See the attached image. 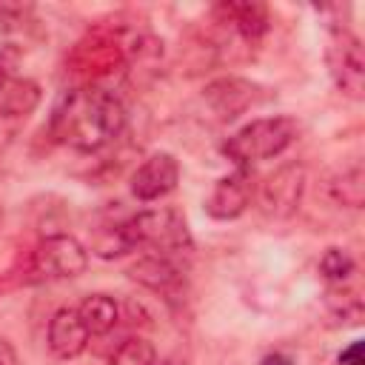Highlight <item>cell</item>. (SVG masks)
<instances>
[{"label": "cell", "mask_w": 365, "mask_h": 365, "mask_svg": "<svg viewBox=\"0 0 365 365\" xmlns=\"http://www.w3.org/2000/svg\"><path fill=\"white\" fill-rule=\"evenodd\" d=\"M131 279H137L140 285H145L154 294L163 297H177L185 285V268L177 257H165V254H143L131 268H128Z\"/></svg>", "instance_id": "52a82bcc"}, {"label": "cell", "mask_w": 365, "mask_h": 365, "mask_svg": "<svg viewBox=\"0 0 365 365\" xmlns=\"http://www.w3.org/2000/svg\"><path fill=\"white\" fill-rule=\"evenodd\" d=\"M77 314H80L88 336H106L120 322V302L108 294H88L77 305Z\"/></svg>", "instance_id": "4fadbf2b"}, {"label": "cell", "mask_w": 365, "mask_h": 365, "mask_svg": "<svg viewBox=\"0 0 365 365\" xmlns=\"http://www.w3.org/2000/svg\"><path fill=\"white\" fill-rule=\"evenodd\" d=\"M0 222H3V208H0Z\"/></svg>", "instance_id": "7402d4cb"}, {"label": "cell", "mask_w": 365, "mask_h": 365, "mask_svg": "<svg viewBox=\"0 0 365 365\" xmlns=\"http://www.w3.org/2000/svg\"><path fill=\"white\" fill-rule=\"evenodd\" d=\"M356 271V262L354 257L345 251V248H325V254L319 257V274L331 282V285H342L351 279V274Z\"/></svg>", "instance_id": "e0dca14e"}, {"label": "cell", "mask_w": 365, "mask_h": 365, "mask_svg": "<svg viewBox=\"0 0 365 365\" xmlns=\"http://www.w3.org/2000/svg\"><path fill=\"white\" fill-rule=\"evenodd\" d=\"M294 140H297V123L291 117H285V114L257 117V120L245 123L242 128H237L222 143V154L237 168L248 171L251 165H257L262 160L279 157Z\"/></svg>", "instance_id": "3957f363"}, {"label": "cell", "mask_w": 365, "mask_h": 365, "mask_svg": "<svg viewBox=\"0 0 365 365\" xmlns=\"http://www.w3.org/2000/svg\"><path fill=\"white\" fill-rule=\"evenodd\" d=\"M154 365H157V362H154ZM160 365H180V362H177V359H174V356H168V359H163V362H160Z\"/></svg>", "instance_id": "44dd1931"}, {"label": "cell", "mask_w": 365, "mask_h": 365, "mask_svg": "<svg viewBox=\"0 0 365 365\" xmlns=\"http://www.w3.org/2000/svg\"><path fill=\"white\" fill-rule=\"evenodd\" d=\"M251 202V177L248 171L237 168L234 174H225L214 182L211 194L205 197V214L211 220H237Z\"/></svg>", "instance_id": "9c48e42d"}, {"label": "cell", "mask_w": 365, "mask_h": 365, "mask_svg": "<svg viewBox=\"0 0 365 365\" xmlns=\"http://www.w3.org/2000/svg\"><path fill=\"white\" fill-rule=\"evenodd\" d=\"M259 365H297V362H294V356H288L282 351H274V354H265L259 359Z\"/></svg>", "instance_id": "ffe728a7"}, {"label": "cell", "mask_w": 365, "mask_h": 365, "mask_svg": "<svg viewBox=\"0 0 365 365\" xmlns=\"http://www.w3.org/2000/svg\"><path fill=\"white\" fill-rule=\"evenodd\" d=\"M40 106V86L14 74L11 63L0 54V117H26Z\"/></svg>", "instance_id": "8fae6325"}, {"label": "cell", "mask_w": 365, "mask_h": 365, "mask_svg": "<svg viewBox=\"0 0 365 365\" xmlns=\"http://www.w3.org/2000/svg\"><path fill=\"white\" fill-rule=\"evenodd\" d=\"M0 365H20L14 345L9 339H3V336H0Z\"/></svg>", "instance_id": "d6986e66"}, {"label": "cell", "mask_w": 365, "mask_h": 365, "mask_svg": "<svg viewBox=\"0 0 365 365\" xmlns=\"http://www.w3.org/2000/svg\"><path fill=\"white\" fill-rule=\"evenodd\" d=\"M125 128V108L120 97L103 86L66 88L51 106L48 134L74 151H100L111 145Z\"/></svg>", "instance_id": "6da1fadb"}, {"label": "cell", "mask_w": 365, "mask_h": 365, "mask_svg": "<svg viewBox=\"0 0 365 365\" xmlns=\"http://www.w3.org/2000/svg\"><path fill=\"white\" fill-rule=\"evenodd\" d=\"M220 11L225 14V23H231L248 43H257L268 31V9L259 3H228L220 6Z\"/></svg>", "instance_id": "5bb4252c"}, {"label": "cell", "mask_w": 365, "mask_h": 365, "mask_svg": "<svg viewBox=\"0 0 365 365\" xmlns=\"http://www.w3.org/2000/svg\"><path fill=\"white\" fill-rule=\"evenodd\" d=\"M257 100V86L242 77H220L205 86V103L220 120L240 117Z\"/></svg>", "instance_id": "7c38bea8"}, {"label": "cell", "mask_w": 365, "mask_h": 365, "mask_svg": "<svg viewBox=\"0 0 365 365\" xmlns=\"http://www.w3.org/2000/svg\"><path fill=\"white\" fill-rule=\"evenodd\" d=\"M325 57H328V71H331L336 88L342 94H348L351 100H362L365 97L362 40L354 31H348V29H336V31H331Z\"/></svg>", "instance_id": "5b68a950"}, {"label": "cell", "mask_w": 365, "mask_h": 365, "mask_svg": "<svg viewBox=\"0 0 365 365\" xmlns=\"http://www.w3.org/2000/svg\"><path fill=\"white\" fill-rule=\"evenodd\" d=\"M117 240L123 245V254L145 248L151 254H165V257H188L191 254V234L177 208H148L137 211L120 222H114Z\"/></svg>", "instance_id": "7a4b0ae2"}, {"label": "cell", "mask_w": 365, "mask_h": 365, "mask_svg": "<svg viewBox=\"0 0 365 365\" xmlns=\"http://www.w3.org/2000/svg\"><path fill=\"white\" fill-rule=\"evenodd\" d=\"M180 180V163L174 154L168 151H157L151 157H145L137 171L131 174V194L140 202H154L163 200L165 194H171L177 188Z\"/></svg>", "instance_id": "8992f818"}, {"label": "cell", "mask_w": 365, "mask_h": 365, "mask_svg": "<svg viewBox=\"0 0 365 365\" xmlns=\"http://www.w3.org/2000/svg\"><path fill=\"white\" fill-rule=\"evenodd\" d=\"M305 188V171L302 165H282L277 174H271L259 188V205L271 217H288L297 211L299 197Z\"/></svg>", "instance_id": "ba28073f"}, {"label": "cell", "mask_w": 365, "mask_h": 365, "mask_svg": "<svg viewBox=\"0 0 365 365\" xmlns=\"http://www.w3.org/2000/svg\"><path fill=\"white\" fill-rule=\"evenodd\" d=\"M339 365H365V362H362V342H359V339L351 342V345L339 354Z\"/></svg>", "instance_id": "ac0fdd59"}, {"label": "cell", "mask_w": 365, "mask_h": 365, "mask_svg": "<svg viewBox=\"0 0 365 365\" xmlns=\"http://www.w3.org/2000/svg\"><path fill=\"white\" fill-rule=\"evenodd\" d=\"M88 331L77 314V308H57L48 319V331H46V342L48 351L57 359H74L86 351L88 345Z\"/></svg>", "instance_id": "30bf717a"}, {"label": "cell", "mask_w": 365, "mask_h": 365, "mask_svg": "<svg viewBox=\"0 0 365 365\" xmlns=\"http://www.w3.org/2000/svg\"><path fill=\"white\" fill-rule=\"evenodd\" d=\"M88 268V251L71 234H48L37 242L29 259L31 282H57L80 277Z\"/></svg>", "instance_id": "277c9868"}, {"label": "cell", "mask_w": 365, "mask_h": 365, "mask_svg": "<svg viewBox=\"0 0 365 365\" xmlns=\"http://www.w3.org/2000/svg\"><path fill=\"white\" fill-rule=\"evenodd\" d=\"M334 202L339 205H348V208H362L365 202V174H362V165H351L345 168L342 174H336L328 185Z\"/></svg>", "instance_id": "9a60e30c"}, {"label": "cell", "mask_w": 365, "mask_h": 365, "mask_svg": "<svg viewBox=\"0 0 365 365\" xmlns=\"http://www.w3.org/2000/svg\"><path fill=\"white\" fill-rule=\"evenodd\" d=\"M154 362H157V351L145 336L123 339L108 356V365H154Z\"/></svg>", "instance_id": "2e32d148"}]
</instances>
